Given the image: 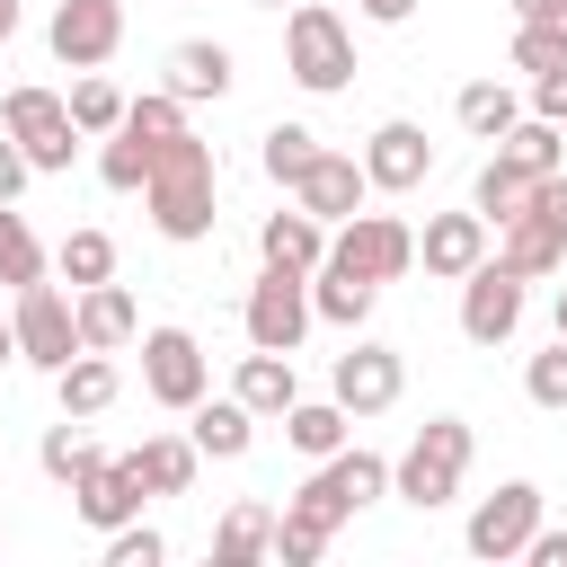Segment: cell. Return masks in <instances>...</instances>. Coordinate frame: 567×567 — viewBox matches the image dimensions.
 <instances>
[{
  "instance_id": "cell-34",
  "label": "cell",
  "mask_w": 567,
  "mask_h": 567,
  "mask_svg": "<svg viewBox=\"0 0 567 567\" xmlns=\"http://www.w3.org/2000/svg\"><path fill=\"white\" fill-rule=\"evenodd\" d=\"M53 266L71 275V292H80V284H106V275H115V239H106V230H71V239L53 248Z\"/></svg>"
},
{
  "instance_id": "cell-48",
  "label": "cell",
  "mask_w": 567,
  "mask_h": 567,
  "mask_svg": "<svg viewBox=\"0 0 567 567\" xmlns=\"http://www.w3.org/2000/svg\"><path fill=\"white\" fill-rule=\"evenodd\" d=\"M9 35H18V0H0V44H9Z\"/></svg>"
},
{
  "instance_id": "cell-45",
  "label": "cell",
  "mask_w": 567,
  "mask_h": 567,
  "mask_svg": "<svg viewBox=\"0 0 567 567\" xmlns=\"http://www.w3.org/2000/svg\"><path fill=\"white\" fill-rule=\"evenodd\" d=\"M505 9H514V18H549L558 0H505Z\"/></svg>"
},
{
  "instance_id": "cell-32",
  "label": "cell",
  "mask_w": 567,
  "mask_h": 567,
  "mask_svg": "<svg viewBox=\"0 0 567 567\" xmlns=\"http://www.w3.org/2000/svg\"><path fill=\"white\" fill-rule=\"evenodd\" d=\"M62 106H71V124H80V133H97V142H106V133H115V124H124V89H115V80H106V71H80V80H71V97H62Z\"/></svg>"
},
{
  "instance_id": "cell-1",
  "label": "cell",
  "mask_w": 567,
  "mask_h": 567,
  "mask_svg": "<svg viewBox=\"0 0 567 567\" xmlns=\"http://www.w3.org/2000/svg\"><path fill=\"white\" fill-rule=\"evenodd\" d=\"M372 496H390V461H381V452H363V443H354V452L337 443V452H328V461L301 478V496L275 514V558H284V567H310V558H328L337 523H354Z\"/></svg>"
},
{
  "instance_id": "cell-22",
  "label": "cell",
  "mask_w": 567,
  "mask_h": 567,
  "mask_svg": "<svg viewBox=\"0 0 567 567\" xmlns=\"http://www.w3.org/2000/svg\"><path fill=\"white\" fill-rule=\"evenodd\" d=\"M115 390H124V372H115V354H71L62 372H53V399H62V416H106L115 408Z\"/></svg>"
},
{
  "instance_id": "cell-39",
  "label": "cell",
  "mask_w": 567,
  "mask_h": 567,
  "mask_svg": "<svg viewBox=\"0 0 567 567\" xmlns=\"http://www.w3.org/2000/svg\"><path fill=\"white\" fill-rule=\"evenodd\" d=\"M523 390H532V408H567V337L523 363Z\"/></svg>"
},
{
  "instance_id": "cell-40",
  "label": "cell",
  "mask_w": 567,
  "mask_h": 567,
  "mask_svg": "<svg viewBox=\"0 0 567 567\" xmlns=\"http://www.w3.org/2000/svg\"><path fill=\"white\" fill-rule=\"evenodd\" d=\"M558 53H567V44H558L540 18H514V71H549Z\"/></svg>"
},
{
  "instance_id": "cell-35",
  "label": "cell",
  "mask_w": 567,
  "mask_h": 567,
  "mask_svg": "<svg viewBox=\"0 0 567 567\" xmlns=\"http://www.w3.org/2000/svg\"><path fill=\"white\" fill-rule=\"evenodd\" d=\"M257 159H266V177H275V186H292V177H301V168L319 159V133H310V124H275Z\"/></svg>"
},
{
  "instance_id": "cell-5",
  "label": "cell",
  "mask_w": 567,
  "mask_h": 567,
  "mask_svg": "<svg viewBox=\"0 0 567 567\" xmlns=\"http://www.w3.org/2000/svg\"><path fill=\"white\" fill-rule=\"evenodd\" d=\"M496 266H514L523 284H540V275H558V266H567V168H558V177H540L532 213H514V221H505Z\"/></svg>"
},
{
  "instance_id": "cell-10",
  "label": "cell",
  "mask_w": 567,
  "mask_h": 567,
  "mask_svg": "<svg viewBox=\"0 0 567 567\" xmlns=\"http://www.w3.org/2000/svg\"><path fill=\"white\" fill-rule=\"evenodd\" d=\"M514 328H523V275L496 266V257H478L461 275V337L470 346H505Z\"/></svg>"
},
{
  "instance_id": "cell-26",
  "label": "cell",
  "mask_w": 567,
  "mask_h": 567,
  "mask_svg": "<svg viewBox=\"0 0 567 567\" xmlns=\"http://www.w3.org/2000/svg\"><path fill=\"white\" fill-rule=\"evenodd\" d=\"M372 292L381 284H363V275H346V266H310V319H328V328H363L372 319Z\"/></svg>"
},
{
  "instance_id": "cell-46",
  "label": "cell",
  "mask_w": 567,
  "mask_h": 567,
  "mask_svg": "<svg viewBox=\"0 0 567 567\" xmlns=\"http://www.w3.org/2000/svg\"><path fill=\"white\" fill-rule=\"evenodd\" d=\"M540 27H549V35H558V44H567V0H558V9H549V18H540Z\"/></svg>"
},
{
  "instance_id": "cell-2",
  "label": "cell",
  "mask_w": 567,
  "mask_h": 567,
  "mask_svg": "<svg viewBox=\"0 0 567 567\" xmlns=\"http://www.w3.org/2000/svg\"><path fill=\"white\" fill-rule=\"evenodd\" d=\"M142 204H151V230H159V239H177V248L213 239V142H195V133H168V142L151 151Z\"/></svg>"
},
{
  "instance_id": "cell-25",
  "label": "cell",
  "mask_w": 567,
  "mask_h": 567,
  "mask_svg": "<svg viewBox=\"0 0 567 567\" xmlns=\"http://www.w3.org/2000/svg\"><path fill=\"white\" fill-rule=\"evenodd\" d=\"M549 177H558V168H549ZM532 195H540V177H532V168H514V159H505V151H496V159H487V168H478V186H470V213H478V221H496V230H505V221H514V213H532Z\"/></svg>"
},
{
  "instance_id": "cell-43",
  "label": "cell",
  "mask_w": 567,
  "mask_h": 567,
  "mask_svg": "<svg viewBox=\"0 0 567 567\" xmlns=\"http://www.w3.org/2000/svg\"><path fill=\"white\" fill-rule=\"evenodd\" d=\"M523 558H532V567H567V532H532Z\"/></svg>"
},
{
  "instance_id": "cell-42",
  "label": "cell",
  "mask_w": 567,
  "mask_h": 567,
  "mask_svg": "<svg viewBox=\"0 0 567 567\" xmlns=\"http://www.w3.org/2000/svg\"><path fill=\"white\" fill-rule=\"evenodd\" d=\"M27 177H35V168H27V151L0 133V204H18V186H27Z\"/></svg>"
},
{
  "instance_id": "cell-38",
  "label": "cell",
  "mask_w": 567,
  "mask_h": 567,
  "mask_svg": "<svg viewBox=\"0 0 567 567\" xmlns=\"http://www.w3.org/2000/svg\"><path fill=\"white\" fill-rule=\"evenodd\" d=\"M35 461H44V478H62V487H71V478H80V470H89L97 452H89V443L71 434V416H62V425H53L44 443H35Z\"/></svg>"
},
{
  "instance_id": "cell-16",
  "label": "cell",
  "mask_w": 567,
  "mask_h": 567,
  "mask_svg": "<svg viewBox=\"0 0 567 567\" xmlns=\"http://www.w3.org/2000/svg\"><path fill=\"white\" fill-rule=\"evenodd\" d=\"M363 195H372V177H363V159H346V151H319V159L292 177V204H301V213H319V221L363 213Z\"/></svg>"
},
{
  "instance_id": "cell-21",
  "label": "cell",
  "mask_w": 567,
  "mask_h": 567,
  "mask_svg": "<svg viewBox=\"0 0 567 567\" xmlns=\"http://www.w3.org/2000/svg\"><path fill=\"white\" fill-rule=\"evenodd\" d=\"M257 257H266V266H292V275H310V266L328 257V221H319V213H301V204H292V213H266Z\"/></svg>"
},
{
  "instance_id": "cell-4",
  "label": "cell",
  "mask_w": 567,
  "mask_h": 567,
  "mask_svg": "<svg viewBox=\"0 0 567 567\" xmlns=\"http://www.w3.org/2000/svg\"><path fill=\"white\" fill-rule=\"evenodd\" d=\"M284 71H292L310 97H337V89L354 80V35H346V18L319 9V0H292V18H284Z\"/></svg>"
},
{
  "instance_id": "cell-50",
  "label": "cell",
  "mask_w": 567,
  "mask_h": 567,
  "mask_svg": "<svg viewBox=\"0 0 567 567\" xmlns=\"http://www.w3.org/2000/svg\"><path fill=\"white\" fill-rule=\"evenodd\" d=\"M257 9H284V0H257Z\"/></svg>"
},
{
  "instance_id": "cell-8",
  "label": "cell",
  "mask_w": 567,
  "mask_h": 567,
  "mask_svg": "<svg viewBox=\"0 0 567 567\" xmlns=\"http://www.w3.org/2000/svg\"><path fill=\"white\" fill-rule=\"evenodd\" d=\"M9 328H18V363H35V372H62V363L80 354V319H71V301H62L44 275H35V284H18Z\"/></svg>"
},
{
  "instance_id": "cell-19",
  "label": "cell",
  "mask_w": 567,
  "mask_h": 567,
  "mask_svg": "<svg viewBox=\"0 0 567 567\" xmlns=\"http://www.w3.org/2000/svg\"><path fill=\"white\" fill-rule=\"evenodd\" d=\"M71 319H80V346H89V354L133 346V328H142V319H133V292H124L115 275H106V284H80V292H71Z\"/></svg>"
},
{
  "instance_id": "cell-7",
  "label": "cell",
  "mask_w": 567,
  "mask_h": 567,
  "mask_svg": "<svg viewBox=\"0 0 567 567\" xmlns=\"http://www.w3.org/2000/svg\"><path fill=\"white\" fill-rule=\"evenodd\" d=\"M328 266H346V275H363V284H399V275L416 266V230H408L399 213H346L337 239H328Z\"/></svg>"
},
{
  "instance_id": "cell-41",
  "label": "cell",
  "mask_w": 567,
  "mask_h": 567,
  "mask_svg": "<svg viewBox=\"0 0 567 567\" xmlns=\"http://www.w3.org/2000/svg\"><path fill=\"white\" fill-rule=\"evenodd\" d=\"M523 115H549V124H567V53L549 62V71H532V106Z\"/></svg>"
},
{
  "instance_id": "cell-3",
  "label": "cell",
  "mask_w": 567,
  "mask_h": 567,
  "mask_svg": "<svg viewBox=\"0 0 567 567\" xmlns=\"http://www.w3.org/2000/svg\"><path fill=\"white\" fill-rule=\"evenodd\" d=\"M461 478H470V425H461V416H425L416 443H408L399 470H390V496H408L416 514H434V505L461 496Z\"/></svg>"
},
{
  "instance_id": "cell-13",
  "label": "cell",
  "mask_w": 567,
  "mask_h": 567,
  "mask_svg": "<svg viewBox=\"0 0 567 567\" xmlns=\"http://www.w3.org/2000/svg\"><path fill=\"white\" fill-rule=\"evenodd\" d=\"M142 390L159 408H195L204 399V346L186 328H142Z\"/></svg>"
},
{
  "instance_id": "cell-47",
  "label": "cell",
  "mask_w": 567,
  "mask_h": 567,
  "mask_svg": "<svg viewBox=\"0 0 567 567\" xmlns=\"http://www.w3.org/2000/svg\"><path fill=\"white\" fill-rule=\"evenodd\" d=\"M0 363H18V328L9 319H0Z\"/></svg>"
},
{
  "instance_id": "cell-14",
  "label": "cell",
  "mask_w": 567,
  "mask_h": 567,
  "mask_svg": "<svg viewBox=\"0 0 567 567\" xmlns=\"http://www.w3.org/2000/svg\"><path fill=\"white\" fill-rule=\"evenodd\" d=\"M399 381H408L399 346H354V354H337L328 399H337L346 416H381V408H399Z\"/></svg>"
},
{
  "instance_id": "cell-11",
  "label": "cell",
  "mask_w": 567,
  "mask_h": 567,
  "mask_svg": "<svg viewBox=\"0 0 567 567\" xmlns=\"http://www.w3.org/2000/svg\"><path fill=\"white\" fill-rule=\"evenodd\" d=\"M532 532H540V487H532V478H505V487L478 496V514H470V558H523Z\"/></svg>"
},
{
  "instance_id": "cell-30",
  "label": "cell",
  "mask_w": 567,
  "mask_h": 567,
  "mask_svg": "<svg viewBox=\"0 0 567 567\" xmlns=\"http://www.w3.org/2000/svg\"><path fill=\"white\" fill-rule=\"evenodd\" d=\"M452 115H461V133H470V142H496V133L523 115V97H514L505 80H470V89L452 97Z\"/></svg>"
},
{
  "instance_id": "cell-27",
  "label": "cell",
  "mask_w": 567,
  "mask_h": 567,
  "mask_svg": "<svg viewBox=\"0 0 567 567\" xmlns=\"http://www.w3.org/2000/svg\"><path fill=\"white\" fill-rule=\"evenodd\" d=\"M186 416H195V425H186V443H195V452H213V461H239V452L257 443V416H248L239 399H195Z\"/></svg>"
},
{
  "instance_id": "cell-31",
  "label": "cell",
  "mask_w": 567,
  "mask_h": 567,
  "mask_svg": "<svg viewBox=\"0 0 567 567\" xmlns=\"http://www.w3.org/2000/svg\"><path fill=\"white\" fill-rule=\"evenodd\" d=\"M213 558H221V567L275 558V514H266V505H230V514H221V532H213Z\"/></svg>"
},
{
  "instance_id": "cell-36",
  "label": "cell",
  "mask_w": 567,
  "mask_h": 567,
  "mask_svg": "<svg viewBox=\"0 0 567 567\" xmlns=\"http://www.w3.org/2000/svg\"><path fill=\"white\" fill-rule=\"evenodd\" d=\"M35 275H44V248H35V230L0 204V284L18 292V284H35Z\"/></svg>"
},
{
  "instance_id": "cell-24",
  "label": "cell",
  "mask_w": 567,
  "mask_h": 567,
  "mask_svg": "<svg viewBox=\"0 0 567 567\" xmlns=\"http://www.w3.org/2000/svg\"><path fill=\"white\" fill-rule=\"evenodd\" d=\"M195 461H204V452H195L186 434H151V443L124 452V470L142 478V496H186V487H195Z\"/></svg>"
},
{
  "instance_id": "cell-33",
  "label": "cell",
  "mask_w": 567,
  "mask_h": 567,
  "mask_svg": "<svg viewBox=\"0 0 567 567\" xmlns=\"http://www.w3.org/2000/svg\"><path fill=\"white\" fill-rule=\"evenodd\" d=\"M151 151H159V142H142V133H124V124H115V133H106V151H97V177H106L115 195H142Z\"/></svg>"
},
{
  "instance_id": "cell-44",
  "label": "cell",
  "mask_w": 567,
  "mask_h": 567,
  "mask_svg": "<svg viewBox=\"0 0 567 567\" xmlns=\"http://www.w3.org/2000/svg\"><path fill=\"white\" fill-rule=\"evenodd\" d=\"M408 9H416V0H363V18H372V27H399Z\"/></svg>"
},
{
  "instance_id": "cell-9",
  "label": "cell",
  "mask_w": 567,
  "mask_h": 567,
  "mask_svg": "<svg viewBox=\"0 0 567 567\" xmlns=\"http://www.w3.org/2000/svg\"><path fill=\"white\" fill-rule=\"evenodd\" d=\"M248 346H275V354H292L301 337H310V275H292V266H266L257 284H248Z\"/></svg>"
},
{
  "instance_id": "cell-18",
  "label": "cell",
  "mask_w": 567,
  "mask_h": 567,
  "mask_svg": "<svg viewBox=\"0 0 567 567\" xmlns=\"http://www.w3.org/2000/svg\"><path fill=\"white\" fill-rule=\"evenodd\" d=\"M478 257H487V221H478V213H434L425 239H416V266L443 275V284H461Z\"/></svg>"
},
{
  "instance_id": "cell-28",
  "label": "cell",
  "mask_w": 567,
  "mask_h": 567,
  "mask_svg": "<svg viewBox=\"0 0 567 567\" xmlns=\"http://www.w3.org/2000/svg\"><path fill=\"white\" fill-rule=\"evenodd\" d=\"M496 151H505L514 168L549 177V168H567V124H549V115H514V124L496 133Z\"/></svg>"
},
{
  "instance_id": "cell-17",
  "label": "cell",
  "mask_w": 567,
  "mask_h": 567,
  "mask_svg": "<svg viewBox=\"0 0 567 567\" xmlns=\"http://www.w3.org/2000/svg\"><path fill=\"white\" fill-rule=\"evenodd\" d=\"M71 505H80V523H89V532H115V523H133V514H142V478L124 470V452H115V461L97 452V461L71 478Z\"/></svg>"
},
{
  "instance_id": "cell-29",
  "label": "cell",
  "mask_w": 567,
  "mask_h": 567,
  "mask_svg": "<svg viewBox=\"0 0 567 567\" xmlns=\"http://www.w3.org/2000/svg\"><path fill=\"white\" fill-rule=\"evenodd\" d=\"M346 425H354V416H346L337 399H292V408H284V443H292L301 461H328V452L346 443Z\"/></svg>"
},
{
  "instance_id": "cell-6",
  "label": "cell",
  "mask_w": 567,
  "mask_h": 567,
  "mask_svg": "<svg viewBox=\"0 0 567 567\" xmlns=\"http://www.w3.org/2000/svg\"><path fill=\"white\" fill-rule=\"evenodd\" d=\"M0 133L27 151L35 177L71 168V151H80V124H71V106H62L53 89H9V97H0Z\"/></svg>"
},
{
  "instance_id": "cell-15",
  "label": "cell",
  "mask_w": 567,
  "mask_h": 567,
  "mask_svg": "<svg viewBox=\"0 0 567 567\" xmlns=\"http://www.w3.org/2000/svg\"><path fill=\"white\" fill-rule=\"evenodd\" d=\"M425 168H434V142H425V124H408V115L372 124V142H363V177H372L381 195H408V186H425Z\"/></svg>"
},
{
  "instance_id": "cell-37",
  "label": "cell",
  "mask_w": 567,
  "mask_h": 567,
  "mask_svg": "<svg viewBox=\"0 0 567 567\" xmlns=\"http://www.w3.org/2000/svg\"><path fill=\"white\" fill-rule=\"evenodd\" d=\"M159 558H168V540H159V532H151L142 514L106 532V567H159Z\"/></svg>"
},
{
  "instance_id": "cell-49",
  "label": "cell",
  "mask_w": 567,
  "mask_h": 567,
  "mask_svg": "<svg viewBox=\"0 0 567 567\" xmlns=\"http://www.w3.org/2000/svg\"><path fill=\"white\" fill-rule=\"evenodd\" d=\"M558 337H567V284H558Z\"/></svg>"
},
{
  "instance_id": "cell-23",
  "label": "cell",
  "mask_w": 567,
  "mask_h": 567,
  "mask_svg": "<svg viewBox=\"0 0 567 567\" xmlns=\"http://www.w3.org/2000/svg\"><path fill=\"white\" fill-rule=\"evenodd\" d=\"M230 399H239L248 416H284V408L301 399V381H292V354H275V346L239 354V381H230Z\"/></svg>"
},
{
  "instance_id": "cell-20",
  "label": "cell",
  "mask_w": 567,
  "mask_h": 567,
  "mask_svg": "<svg viewBox=\"0 0 567 567\" xmlns=\"http://www.w3.org/2000/svg\"><path fill=\"white\" fill-rule=\"evenodd\" d=\"M230 80H239L230 44H213V35L168 44V97H230Z\"/></svg>"
},
{
  "instance_id": "cell-12",
  "label": "cell",
  "mask_w": 567,
  "mask_h": 567,
  "mask_svg": "<svg viewBox=\"0 0 567 567\" xmlns=\"http://www.w3.org/2000/svg\"><path fill=\"white\" fill-rule=\"evenodd\" d=\"M44 44H53V62L97 71V62L124 44V0H62V9H53V27H44Z\"/></svg>"
}]
</instances>
